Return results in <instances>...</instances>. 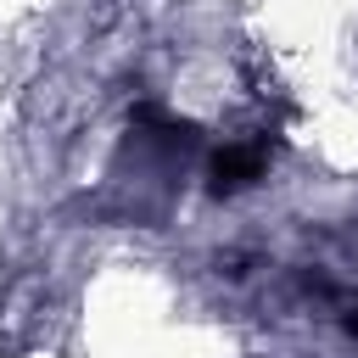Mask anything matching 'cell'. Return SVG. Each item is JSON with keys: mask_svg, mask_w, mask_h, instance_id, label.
I'll list each match as a JSON object with an SVG mask.
<instances>
[{"mask_svg": "<svg viewBox=\"0 0 358 358\" xmlns=\"http://www.w3.org/2000/svg\"><path fill=\"white\" fill-rule=\"evenodd\" d=\"M257 173H263V157H257L252 145H224V151L213 157V190H218V196H235V190L257 185Z\"/></svg>", "mask_w": 358, "mask_h": 358, "instance_id": "obj_1", "label": "cell"}]
</instances>
